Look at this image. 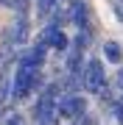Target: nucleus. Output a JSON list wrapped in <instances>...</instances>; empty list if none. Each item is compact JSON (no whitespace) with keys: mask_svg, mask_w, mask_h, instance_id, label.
<instances>
[{"mask_svg":"<svg viewBox=\"0 0 123 125\" xmlns=\"http://www.w3.org/2000/svg\"><path fill=\"white\" fill-rule=\"evenodd\" d=\"M42 86V70H34V67H25V64H17V72H14V81H11V100H25L31 92H37Z\"/></svg>","mask_w":123,"mask_h":125,"instance_id":"nucleus-1","label":"nucleus"},{"mask_svg":"<svg viewBox=\"0 0 123 125\" xmlns=\"http://www.w3.org/2000/svg\"><path fill=\"white\" fill-rule=\"evenodd\" d=\"M56 92H62L59 81L50 83L48 89L37 97V106H34V120H37V125H53L56 122V103H59Z\"/></svg>","mask_w":123,"mask_h":125,"instance_id":"nucleus-2","label":"nucleus"},{"mask_svg":"<svg viewBox=\"0 0 123 125\" xmlns=\"http://www.w3.org/2000/svg\"><path fill=\"white\" fill-rule=\"evenodd\" d=\"M106 83H109V81H106V72H104V61L95 58V56L87 58V64H84V70H81V86L90 94H98Z\"/></svg>","mask_w":123,"mask_h":125,"instance_id":"nucleus-3","label":"nucleus"},{"mask_svg":"<svg viewBox=\"0 0 123 125\" xmlns=\"http://www.w3.org/2000/svg\"><path fill=\"white\" fill-rule=\"evenodd\" d=\"M87 114V97L81 94H64L56 103V117H64V120H76V117Z\"/></svg>","mask_w":123,"mask_h":125,"instance_id":"nucleus-4","label":"nucleus"},{"mask_svg":"<svg viewBox=\"0 0 123 125\" xmlns=\"http://www.w3.org/2000/svg\"><path fill=\"white\" fill-rule=\"evenodd\" d=\"M39 42L45 45L48 50L53 47V50H59V53H64V50L70 47V39H67V33L62 31V28H56V25H48L45 31L39 33Z\"/></svg>","mask_w":123,"mask_h":125,"instance_id":"nucleus-5","label":"nucleus"},{"mask_svg":"<svg viewBox=\"0 0 123 125\" xmlns=\"http://www.w3.org/2000/svg\"><path fill=\"white\" fill-rule=\"evenodd\" d=\"M11 42H14V45H25V42H28V17H25V14H17V22H14L11 25Z\"/></svg>","mask_w":123,"mask_h":125,"instance_id":"nucleus-6","label":"nucleus"},{"mask_svg":"<svg viewBox=\"0 0 123 125\" xmlns=\"http://www.w3.org/2000/svg\"><path fill=\"white\" fill-rule=\"evenodd\" d=\"M104 61L118 64V67H120V61H123V50H120L118 42H112V39H106V42H104Z\"/></svg>","mask_w":123,"mask_h":125,"instance_id":"nucleus-7","label":"nucleus"},{"mask_svg":"<svg viewBox=\"0 0 123 125\" xmlns=\"http://www.w3.org/2000/svg\"><path fill=\"white\" fill-rule=\"evenodd\" d=\"M56 3H59V0H37V14L39 17H48V14L56 9Z\"/></svg>","mask_w":123,"mask_h":125,"instance_id":"nucleus-8","label":"nucleus"},{"mask_svg":"<svg viewBox=\"0 0 123 125\" xmlns=\"http://www.w3.org/2000/svg\"><path fill=\"white\" fill-rule=\"evenodd\" d=\"M115 94L123 100V67L118 70V75H115Z\"/></svg>","mask_w":123,"mask_h":125,"instance_id":"nucleus-9","label":"nucleus"},{"mask_svg":"<svg viewBox=\"0 0 123 125\" xmlns=\"http://www.w3.org/2000/svg\"><path fill=\"white\" fill-rule=\"evenodd\" d=\"M73 125H98V122H95V117H92V114H81V117H76V120H73Z\"/></svg>","mask_w":123,"mask_h":125,"instance_id":"nucleus-10","label":"nucleus"},{"mask_svg":"<svg viewBox=\"0 0 123 125\" xmlns=\"http://www.w3.org/2000/svg\"><path fill=\"white\" fill-rule=\"evenodd\" d=\"M3 125H25L23 122V114H17V111H14V114H6V122Z\"/></svg>","mask_w":123,"mask_h":125,"instance_id":"nucleus-11","label":"nucleus"},{"mask_svg":"<svg viewBox=\"0 0 123 125\" xmlns=\"http://www.w3.org/2000/svg\"><path fill=\"white\" fill-rule=\"evenodd\" d=\"M112 9H115V14H118V20H120V22H123V6H120V3H115Z\"/></svg>","mask_w":123,"mask_h":125,"instance_id":"nucleus-12","label":"nucleus"},{"mask_svg":"<svg viewBox=\"0 0 123 125\" xmlns=\"http://www.w3.org/2000/svg\"><path fill=\"white\" fill-rule=\"evenodd\" d=\"M0 3H3V6H14V0H0Z\"/></svg>","mask_w":123,"mask_h":125,"instance_id":"nucleus-13","label":"nucleus"},{"mask_svg":"<svg viewBox=\"0 0 123 125\" xmlns=\"http://www.w3.org/2000/svg\"><path fill=\"white\" fill-rule=\"evenodd\" d=\"M118 3H123V0H118Z\"/></svg>","mask_w":123,"mask_h":125,"instance_id":"nucleus-14","label":"nucleus"}]
</instances>
